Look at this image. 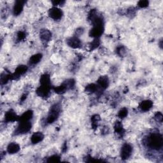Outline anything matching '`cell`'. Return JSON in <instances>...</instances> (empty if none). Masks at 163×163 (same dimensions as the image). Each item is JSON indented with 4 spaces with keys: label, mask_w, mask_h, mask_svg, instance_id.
<instances>
[{
    "label": "cell",
    "mask_w": 163,
    "mask_h": 163,
    "mask_svg": "<svg viewBox=\"0 0 163 163\" xmlns=\"http://www.w3.org/2000/svg\"><path fill=\"white\" fill-rule=\"evenodd\" d=\"M33 112L31 110H28L19 117V121L20 122H29L32 119Z\"/></svg>",
    "instance_id": "obj_17"
},
{
    "label": "cell",
    "mask_w": 163,
    "mask_h": 163,
    "mask_svg": "<svg viewBox=\"0 0 163 163\" xmlns=\"http://www.w3.org/2000/svg\"><path fill=\"white\" fill-rule=\"evenodd\" d=\"M67 90H68V88H67V87L65 85L64 83H63V84H61V86H58V87H55L54 88V91L56 93H58L59 94H61L64 93L67 91Z\"/></svg>",
    "instance_id": "obj_20"
},
{
    "label": "cell",
    "mask_w": 163,
    "mask_h": 163,
    "mask_svg": "<svg viewBox=\"0 0 163 163\" xmlns=\"http://www.w3.org/2000/svg\"><path fill=\"white\" fill-rule=\"evenodd\" d=\"M104 31V25L93 26V27L89 32V36L92 38H98L103 34Z\"/></svg>",
    "instance_id": "obj_6"
},
{
    "label": "cell",
    "mask_w": 163,
    "mask_h": 163,
    "mask_svg": "<svg viewBox=\"0 0 163 163\" xmlns=\"http://www.w3.org/2000/svg\"><path fill=\"white\" fill-rule=\"evenodd\" d=\"M20 149V148L19 145L15 142L10 143L7 147V152L10 154H14L17 153Z\"/></svg>",
    "instance_id": "obj_15"
},
{
    "label": "cell",
    "mask_w": 163,
    "mask_h": 163,
    "mask_svg": "<svg viewBox=\"0 0 163 163\" xmlns=\"http://www.w3.org/2000/svg\"><path fill=\"white\" fill-rule=\"evenodd\" d=\"M149 2L148 1H146V0H142V1H139L138 3V6L141 8H146L147 7L149 6Z\"/></svg>",
    "instance_id": "obj_29"
},
{
    "label": "cell",
    "mask_w": 163,
    "mask_h": 163,
    "mask_svg": "<svg viewBox=\"0 0 163 163\" xmlns=\"http://www.w3.org/2000/svg\"><path fill=\"white\" fill-rule=\"evenodd\" d=\"M98 87L102 89H106L109 86L108 78L106 76L101 77L98 80Z\"/></svg>",
    "instance_id": "obj_13"
},
{
    "label": "cell",
    "mask_w": 163,
    "mask_h": 163,
    "mask_svg": "<svg viewBox=\"0 0 163 163\" xmlns=\"http://www.w3.org/2000/svg\"><path fill=\"white\" fill-rule=\"evenodd\" d=\"M64 3V1H54L52 2V4L54 7L55 6H58V5H61Z\"/></svg>",
    "instance_id": "obj_33"
},
{
    "label": "cell",
    "mask_w": 163,
    "mask_h": 163,
    "mask_svg": "<svg viewBox=\"0 0 163 163\" xmlns=\"http://www.w3.org/2000/svg\"><path fill=\"white\" fill-rule=\"evenodd\" d=\"M98 89V87L97 85L94 83H91L86 86V91L88 93H94L96 92Z\"/></svg>",
    "instance_id": "obj_21"
},
{
    "label": "cell",
    "mask_w": 163,
    "mask_h": 163,
    "mask_svg": "<svg viewBox=\"0 0 163 163\" xmlns=\"http://www.w3.org/2000/svg\"><path fill=\"white\" fill-rule=\"evenodd\" d=\"M162 40H160V43H159V44H160V47H162Z\"/></svg>",
    "instance_id": "obj_34"
},
{
    "label": "cell",
    "mask_w": 163,
    "mask_h": 163,
    "mask_svg": "<svg viewBox=\"0 0 163 163\" xmlns=\"http://www.w3.org/2000/svg\"><path fill=\"white\" fill-rule=\"evenodd\" d=\"M114 129H115V132L117 133L118 134H119V135H122V134L124 133V129L121 122H116L114 126Z\"/></svg>",
    "instance_id": "obj_22"
},
{
    "label": "cell",
    "mask_w": 163,
    "mask_h": 163,
    "mask_svg": "<svg viewBox=\"0 0 163 163\" xmlns=\"http://www.w3.org/2000/svg\"><path fill=\"white\" fill-rule=\"evenodd\" d=\"M163 140L162 135L159 133H154L148 138L147 144L151 149L158 150L162 147Z\"/></svg>",
    "instance_id": "obj_1"
},
{
    "label": "cell",
    "mask_w": 163,
    "mask_h": 163,
    "mask_svg": "<svg viewBox=\"0 0 163 163\" xmlns=\"http://www.w3.org/2000/svg\"><path fill=\"white\" fill-rule=\"evenodd\" d=\"M41 85L50 86V78L48 74H44L40 77V80Z\"/></svg>",
    "instance_id": "obj_19"
},
{
    "label": "cell",
    "mask_w": 163,
    "mask_h": 163,
    "mask_svg": "<svg viewBox=\"0 0 163 163\" xmlns=\"http://www.w3.org/2000/svg\"><path fill=\"white\" fill-rule=\"evenodd\" d=\"M153 106V103L152 101L145 100L142 102L139 105V108L143 111H149Z\"/></svg>",
    "instance_id": "obj_16"
},
{
    "label": "cell",
    "mask_w": 163,
    "mask_h": 163,
    "mask_svg": "<svg viewBox=\"0 0 163 163\" xmlns=\"http://www.w3.org/2000/svg\"><path fill=\"white\" fill-rule=\"evenodd\" d=\"M49 15L51 19L54 20H58L62 18L63 12L61 10L57 7H54L50 8L49 11Z\"/></svg>",
    "instance_id": "obj_5"
},
{
    "label": "cell",
    "mask_w": 163,
    "mask_h": 163,
    "mask_svg": "<svg viewBox=\"0 0 163 163\" xmlns=\"http://www.w3.org/2000/svg\"><path fill=\"white\" fill-rule=\"evenodd\" d=\"M25 3H26V2L20 1V0H19V1H17L15 2L14 6V8H13V13L14 15L17 16L22 13Z\"/></svg>",
    "instance_id": "obj_9"
},
{
    "label": "cell",
    "mask_w": 163,
    "mask_h": 163,
    "mask_svg": "<svg viewBox=\"0 0 163 163\" xmlns=\"http://www.w3.org/2000/svg\"><path fill=\"white\" fill-rule=\"evenodd\" d=\"M99 121V117L97 115H96L92 117V125L94 128H96L98 127Z\"/></svg>",
    "instance_id": "obj_28"
},
{
    "label": "cell",
    "mask_w": 163,
    "mask_h": 163,
    "mask_svg": "<svg viewBox=\"0 0 163 163\" xmlns=\"http://www.w3.org/2000/svg\"><path fill=\"white\" fill-rule=\"evenodd\" d=\"M128 114V110L126 108H122L118 113V117H119L120 119H124V118Z\"/></svg>",
    "instance_id": "obj_24"
},
{
    "label": "cell",
    "mask_w": 163,
    "mask_h": 163,
    "mask_svg": "<svg viewBox=\"0 0 163 163\" xmlns=\"http://www.w3.org/2000/svg\"><path fill=\"white\" fill-rule=\"evenodd\" d=\"M31 123L29 122H20L19 124L16 129V134H22L29 132L31 129Z\"/></svg>",
    "instance_id": "obj_3"
},
{
    "label": "cell",
    "mask_w": 163,
    "mask_h": 163,
    "mask_svg": "<svg viewBox=\"0 0 163 163\" xmlns=\"http://www.w3.org/2000/svg\"><path fill=\"white\" fill-rule=\"evenodd\" d=\"M50 86L41 85L36 90V93L39 96L42 98L47 97L50 92Z\"/></svg>",
    "instance_id": "obj_7"
},
{
    "label": "cell",
    "mask_w": 163,
    "mask_h": 163,
    "mask_svg": "<svg viewBox=\"0 0 163 163\" xmlns=\"http://www.w3.org/2000/svg\"><path fill=\"white\" fill-rule=\"evenodd\" d=\"M26 38V33L24 31H19L17 35V39L18 41H22L24 40Z\"/></svg>",
    "instance_id": "obj_30"
},
{
    "label": "cell",
    "mask_w": 163,
    "mask_h": 163,
    "mask_svg": "<svg viewBox=\"0 0 163 163\" xmlns=\"http://www.w3.org/2000/svg\"><path fill=\"white\" fill-rule=\"evenodd\" d=\"M40 39L43 43H47L52 38V33L47 30H42L40 31Z\"/></svg>",
    "instance_id": "obj_12"
},
{
    "label": "cell",
    "mask_w": 163,
    "mask_h": 163,
    "mask_svg": "<svg viewBox=\"0 0 163 163\" xmlns=\"http://www.w3.org/2000/svg\"><path fill=\"white\" fill-rule=\"evenodd\" d=\"M133 152V147L131 145L125 143L124 145L121 150V157L122 160H126L129 159Z\"/></svg>",
    "instance_id": "obj_4"
},
{
    "label": "cell",
    "mask_w": 163,
    "mask_h": 163,
    "mask_svg": "<svg viewBox=\"0 0 163 163\" xmlns=\"http://www.w3.org/2000/svg\"><path fill=\"white\" fill-rule=\"evenodd\" d=\"M27 70V67L25 65H20L15 70L14 74L11 75V78H15L25 74Z\"/></svg>",
    "instance_id": "obj_10"
},
{
    "label": "cell",
    "mask_w": 163,
    "mask_h": 163,
    "mask_svg": "<svg viewBox=\"0 0 163 163\" xmlns=\"http://www.w3.org/2000/svg\"><path fill=\"white\" fill-rule=\"evenodd\" d=\"M68 45L73 49H78L82 46V42L77 36H74L70 38L67 40Z\"/></svg>",
    "instance_id": "obj_8"
},
{
    "label": "cell",
    "mask_w": 163,
    "mask_h": 163,
    "mask_svg": "<svg viewBox=\"0 0 163 163\" xmlns=\"http://www.w3.org/2000/svg\"><path fill=\"white\" fill-rule=\"evenodd\" d=\"M154 119L157 122H158L159 123H162V119H163L162 114L161 113V112H157L154 116Z\"/></svg>",
    "instance_id": "obj_31"
},
{
    "label": "cell",
    "mask_w": 163,
    "mask_h": 163,
    "mask_svg": "<svg viewBox=\"0 0 163 163\" xmlns=\"http://www.w3.org/2000/svg\"><path fill=\"white\" fill-rule=\"evenodd\" d=\"M19 117L17 115L15 112L13 110H9L5 115V121L7 122H12L19 121Z\"/></svg>",
    "instance_id": "obj_11"
},
{
    "label": "cell",
    "mask_w": 163,
    "mask_h": 163,
    "mask_svg": "<svg viewBox=\"0 0 163 163\" xmlns=\"http://www.w3.org/2000/svg\"><path fill=\"white\" fill-rule=\"evenodd\" d=\"M11 79V75L7 74H2L1 76V83L2 84H5L8 81Z\"/></svg>",
    "instance_id": "obj_27"
},
{
    "label": "cell",
    "mask_w": 163,
    "mask_h": 163,
    "mask_svg": "<svg viewBox=\"0 0 163 163\" xmlns=\"http://www.w3.org/2000/svg\"><path fill=\"white\" fill-rule=\"evenodd\" d=\"M42 54H36L32 55L30 59V63L31 65H35L40 63L42 59Z\"/></svg>",
    "instance_id": "obj_18"
},
{
    "label": "cell",
    "mask_w": 163,
    "mask_h": 163,
    "mask_svg": "<svg viewBox=\"0 0 163 163\" xmlns=\"http://www.w3.org/2000/svg\"><path fill=\"white\" fill-rule=\"evenodd\" d=\"M44 138L43 134L41 132H36L33 134L31 138V141L33 144H37L41 142Z\"/></svg>",
    "instance_id": "obj_14"
},
{
    "label": "cell",
    "mask_w": 163,
    "mask_h": 163,
    "mask_svg": "<svg viewBox=\"0 0 163 163\" xmlns=\"http://www.w3.org/2000/svg\"><path fill=\"white\" fill-rule=\"evenodd\" d=\"M117 54H119V55L121 56H123V55H124L126 51V49L124 47H118L117 49Z\"/></svg>",
    "instance_id": "obj_32"
},
{
    "label": "cell",
    "mask_w": 163,
    "mask_h": 163,
    "mask_svg": "<svg viewBox=\"0 0 163 163\" xmlns=\"http://www.w3.org/2000/svg\"><path fill=\"white\" fill-rule=\"evenodd\" d=\"M60 161H61L60 157L59 155H53L49 157L47 162H59Z\"/></svg>",
    "instance_id": "obj_25"
},
{
    "label": "cell",
    "mask_w": 163,
    "mask_h": 163,
    "mask_svg": "<svg viewBox=\"0 0 163 163\" xmlns=\"http://www.w3.org/2000/svg\"><path fill=\"white\" fill-rule=\"evenodd\" d=\"M64 83H65V85L66 86V87H67V88H68V89H72L73 87H74L75 86V80L74 79L67 80Z\"/></svg>",
    "instance_id": "obj_26"
},
{
    "label": "cell",
    "mask_w": 163,
    "mask_h": 163,
    "mask_svg": "<svg viewBox=\"0 0 163 163\" xmlns=\"http://www.w3.org/2000/svg\"><path fill=\"white\" fill-rule=\"evenodd\" d=\"M60 111L61 107L58 104H55L54 105H53L51 108H50V110L47 116V122L48 124H52L53 122H54L59 117Z\"/></svg>",
    "instance_id": "obj_2"
},
{
    "label": "cell",
    "mask_w": 163,
    "mask_h": 163,
    "mask_svg": "<svg viewBox=\"0 0 163 163\" xmlns=\"http://www.w3.org/2000/svg\"><path fill=\"white\" fill-rule=\"evenodd\" d=\"M100 45V42L98 38H95L94 40L89 44V49L91 50L97 49Z\"/></svg>",
    "instance_id": "obj_23"
}]
</instances>
